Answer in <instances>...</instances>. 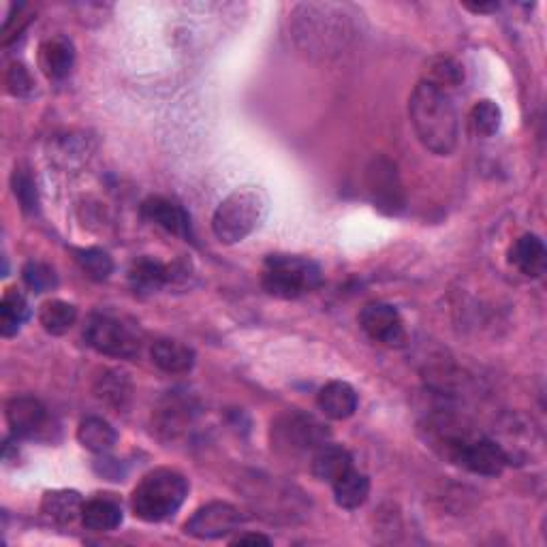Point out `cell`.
I'll return each instance as SVG.
<instances>
[{"label":"cell","mask_w":547,"mask_h":547,"mask_svg":"<svg viewBox=\"0 0 547 547\" xmlns=\"http://www.w3.org/2000/svg\"><path fill=\"white\" fill-rule=\"evenodd\" d=\"M317 404L325 417H330L334 421H342V419H349L355 415L359 396H357L353 385H349L345 381H330L321 387V392L317 396Z\"/></svg>","instance_id":"cell-14"},{"label":"cell","mask_w":547,"mask_h":547,"mask_svg":"<svg viewBox=\"0 0 547 547\" xmlns=\"http://www.w3.org/2000/svg\"><path fill=\"white\" fill-rule=\"evenodd\" d=\"M159 430H165L167 434L176 436L184 430L186 419H189V404L182 398H169L163 409H159Z\"/></svg>","instance_id":"cell-31"},{"label":"cell","mask_w":547,"mask_h":547,"mask_svg":"<svg viewBox=\"0 0 547 547\" xmlns=\"http://www.w3.org/2000/svg\"><path fill=\"white\" fill-rule=\"evenodd\" d=\"M77 441H80L88 451L103 456V453H109L114 449L118 434L105 419L86 417L80 424V428H77Z\"/></svg>","instance_id":"cell-24"},{"label":"cell","mask_w":547,"mask_h":547,"mask_svg":"<svg viewBox=\"0 0 547 547\" xmlns=\"http://www.w3.org/2000/svg\"><path fill=\"white\" fill-rule=\"evenodd\" d=\"M330 439V432L319 419L300 411L280 415L272 424V447L283 456H302L317 451Z\"/></svg>","instance_id":"cell-6"},{"label":"cell","mask_w":547,"mask_h":547,"mask_svg":"<svg viewBox=\"0 0 547 547\" xmlns=\"http://www.w3.org/2000/svg\"><path fill=\"white\" fill-rule=\"evenodd\" d=\"M189 496V481L171 468H156L137 483L131 496L135 518L144 522H163L171 518Z\"/></svg>","instance_id":"cell-4"},{"label":"cell","mask_w":547,"mask_h":547,"mask_svg":"<svg viewBox=\"0 0 547 547\" xmlns=\"http://www.w3.org/2000/svg\"><path fill=\"white\" fill-rule=\"evenodd\" d=\"M498 3H479V5H468L464 3V9L473 11V13H492V11H498Z\"/></svg>","instance_id":"cell-35"},{"label":"cell","mask_w":547,"mask_h":547,"mask_svg":"<svg viewBox=\"0 0 547 547\" xmlns=\"http://www.w3.org/2000/svg\"><path fill=\"white\" fill-rule=\"evenodd\" d=\"M351 468H353L351 453L340 445L325 443L315 451V456H312V475L321 481L334 483L338 477L351 471Z\"/></svg>","instance_id":"cell-20"},{"label":"cell","mask_w":547,"mask_h":547,"mask_svg":"<svg viewBox=\"0 0 547 547\" xmlns=\"http://www.w3.org/2000/svg\"><path fill=\"white\" fill-rule=\"evenodd\" d=\"M84 336L92 349L107 357L133 359L142 351V336L135 327L109 315H92Z\"/></svg>","instance_id":"cell-7"},{"label":"cell","mask_w":547,"mask_h":547,"mask_svg":"<svg viewBox=\"0 0 547 547\" xmlns=\"http://www.w3.org/2000/svg\"><path fill=\"white\" fill-rule=\"evenodd\" d=\"M82 522L88 530H97V533L116 530L122 524V507L118 500L109 496L92 498L88 503H84Z\"/></svg>","instance_id":"cell-21"},{"label":"cell","mask_w":547,"mask_h":547,"mask_svg":"<svg viewBox=\"0 0 547 547\" xmlns=\"http://www.w3.org/2000/svg\"><path fill=\"white\" fill-rule=\"evenodd\" d=\"M244 515L238 507L229 503H208L201 509H197L191 520L184 524V533L189 537L210 541V539H223L242 526Z\"/></svg>","instance_id":"cell-8"},{"label":"cell","mask_w":547,"mask_h":547,"mask_svg":"<svg viewBox=\"0 0 547 547\" xmlns=\"http://www.w3.org/2000/svg\"><path fill=\"white\" fill-rule=\"evenodd\" d=\"M334 498L338 507L342 509H359L362 507L368 496H370V479L364 475L355 471V468H351V471H347L342 477H338L334 483Z\"/></svg>","instance_id":"cell-22"},{"label":"cell","mask_w":547,"mask_h":547,"mask_svg":"<svg viewBox=\"0 0 547 547\" xmlns=\"http://www.w3.org/2000/svg\"><path fill=\"white\" fill-rule=\"evenodd\" d=\"M30 317V306L24 293L18 289H7L0 300V332L5 338L18 334L20 325Z\"/></svg>","instance_id":"cell-25"},{"label":"cell","mask_w":547,"mask_h":547,"mask_svg":"<svg viewBox=\"0 0 547 547\" xmlns=\"http://www.w3.org/2000/svg\"><path fill=\"white\" fill-rule=\"evenodd\" d=\"M171 280V270L161 261L154 259H139L133 263V268L129 272V283L135 293L146 295L159 291L163 285H167Z\"/></svg>","instance_id":"cell-23"},{"label":"cell","mask_w":547,"mask_h":547,"mask_svg":"<svg viewBox=\"0 0 547 547\" xmlns=\"http://www.w3.org/2000/svg\"><path fill=\"white\" fill-rule=\"evenodd\" d=\"M142 212L148 221L156 223L169 233H174V236L191 238V218L178 206V203L169 201L165 197H150L144 201Z\"/></svg>","instance_id":"cell-13"},{"label":"cell","mask_w":547,"mask_h":547,"mask_svg":"<svg viewBox=\"0 0 547 547\" xmlns=\"http://www.w3.org/2000/svg\"><path fill=\"white\" fill-rule=\"evenodd\" d=\"M75 259L80 263V268L92 278V280H107L109 274L114 272V261L105 250L101 248H82L75 250Z\"/></svg>","instance_id":"cell-29"},{"label":"cell","mask_w":547,"mask_h":547,"mask_svg":"<svg viewBox=\"0 0 547 547\" xmlns=\"http://www.w3.org/2000/svg\"><path fill=\"white\" fill-rule=\"evenodd\" d=\"M453 464H460L466 468V471L483 475V477H498L503 475V471L507 468L509 456L498 443L486 439V436L473 434L471 439L460 447Z\"/></svg>","instance_id":"cell-10"},{"label":"cell","mask_w":547,"mask_h":547,"mask_svg":"<svg viewBox=\"0 0 547 547\" xmlns=\"http://www.w3.org/2000/svg\"><path fill=\"white\" fill-rule=\"evenodd\" d=\"M95 396L103 404L112 406V409L124 411L133 400V383L129 379V374L116 368L103 370L95 381Z\"/></svg>","instance_id":"cell-18"},{"label":"cell","mask_w":547,"mask_h":547,"mask_svg":"<svg viewBox=\"0 0 547 547\" xmlns=\"http://www.w3.org/2000/svg\"><path fill=\"white\" fill-rule=\"evenodd\" d=\"M409 116L413 131L426 150L439 156L456 150L460 120L445 90L421 80L409 99Z\"/></svg>","instance_id":"cell-2"},{"label":"cell","mask_w":547,"mask_h":547,"mask_svg":"<svg viewBox=\"0 0 547 547\" xmlns=\"http://www.w3.org/2000/svg\"><path fill=\"white\" fill-rule=\"evenodd\" d=\"M39 65L50 80H65L75 65V48L67 37H52L41 43Z\"/></svg>","instance_id":"cell-16"},{"label":"cell","mask_w":547,"mask_h":547,"mask_svg":"<svg viewBox=\"0 0 547 547\" xmlns=\"http://www.w3.org/2000/svg\"><path fill=\"white\" fill-rule=\"evenodd\" d=\"M22 278L33 293H48L58 285V276L52 265L41 261H28L22 270Z\"/></svg>","instance_id":"cell-30"},{"label":"cell","mask_w":547,"mask_h":547,"mask_svg":"<svg viewBox=\"0 0 547 547\" xmlns=\"http://www.w3.org/2000/svg\"><path fill=\"white\" fill-rule=\"evenodd\" d=\"M509 261L528 278L543 276L547 265V250L543 240L535 236V233H524L522 238L513 242L509 250Z\"/></svg>","instance_id":"cell-15"},{"label":"cell","mask_w":547,"mask_h":547,"mask_svg":"<svg viewBox=\"0 0 547 547\" xmlns=\"http://www.w3.org/2000/svg\"><path fill=\"white\" fill-rule=\"evenodd\" d=\"M471 124L477 135L494 137L500 131V124H503V109L490 99L477 101L471 112Z\"/></svg>","instance_id":"cell-27"},{"label":"cell","mask_w":547,"mask_h":547,"mask_svg":"<svg viewBox=\"0 0 547 547\" xmlns=\"http://www.w3.org/2000/svg\"><path fill=\"white\" fill-rule=\"evenodd\" d=\"M39 321L43 330L52 336L67 334L77 321V308L69 302L62 300H50L45 302L39 310Z\"/></svg>","instance_id":"cell-26"},{"label":"cell","mask_w":547,"mask_h":547,"mask_svg":"<svg viewBox=\"0 0 547 547\" xmlns=\"http://www.w3.org/2000/svg\"><path fill=\"white\" fill-rule=\"evenodd\" d=\"M150 357L154 366L167 374H182L195 366V351L184 342L171 338L156 340L150 349Z\"/></svg>","instance_id":"cell-17"},{"label":"cell","mask_w":547,"mask_h":547,"mask_svg":"<svg viewBox=\"0 0 547 547\" xmlns=\"http://www.w3.org/2000/svg\"><path fill=\"white\" fill-rule=\"evenodd\" d=\"M48 411L41 400L33 396H15L7 402V424L20 439H30L43 430Z\"/></svg>","instance_id":"cell-11"},{"label":"cell","mask_w":547,"mask_h":547,"mask_svg":"<svg viewBox=\"0 0 547 547\" xmlns=\"http://www.w3.org/2000/svg\"><path fill=\"white\" fill-rule=\"evenodd\" d=\"M11 182H13V195L18 197L22 210L28 214L37 212L39 197H37V184H35L33 176H30L24 169H15Z\"/></svg>","instance_id":"cell-32"},{"label":"cell","mask_w":547,"mask_h":547,"mask_svg":"<svg viewBox=\"0 0 547 547\" xmlns=\"http://www.w3.org/2000/svg\"><path fill=\"white\" fill-rule=\"evenodd\" d=\"M35 88V80L30 71L20 65V62H15V65L9 67L7 71V90L11 92L13 97H28L30 92Z\"/></svg>","instance_id":"cell-33"},{"label":"cell","mask_w":547,"mask_h":547,"mask_svg":"<svg viewBox=\"0 0 547 547\" xmlns=\"http://www.w3.org/2000/svg\"><path fill=\"white\" fill-rule=\"evenodd\" d=\"M368 186L370 193L377 201L379 208H387L389 212H394L400 208V184L396 176V167L389 163L387 159L374 161L368 169Z\"/></svg>","instance_id":"cell-12"},{"label":"cell","mask_w":547,"mask_h":547,"mask_svg":"<svg viewBox=\"0 0 547 547\" xmlns=\"http://www.w3.org/2000/svg\"><path fill=\"white\" fill-rule=\"evenodd\" d=\"M359 327L364 334L385 347H402L406 342L404 321L396 306L385 302H370L359 312Z\"/></svg>","instance_id":"cell-9"},{"label":"cell","mask_w":547,"mask_h":547,"mask_svg":"<svg viewBox=\"0 0 547 547\" xmlns=\"http://www.w3.org/2000/svg\"><path fill=\"white\" fill-rule=\"evenodd\" d=\"M323 272L315 261L306 257L272 255L263 268V289L280 300H298L319 289Z\"/></svg>","instance_id":"cell-5"},{"label":"cell","mask_w":547,"mask_h":547,"mask_svg":"<svg viewBox=\"0 0 547 547\" xmlns=\"http://www.w3.org/2000/svg\"><path fill=\"white\" fill-rule=\"evenodd\" d=\"M268 195L259 186H242L229 193L212 216V231L218 242L238 244L261 227L268 216Z\"/></svg>","instance_id":"cell-3"},{"label":"cell","mask_w":547,"mask_h":547,"mask_svg":"<svg viewBox=\"0 0 547 547\" xmlns=\"http://www.w3.org/2000/svg\"><path fill=\"white\" fill-rule=\"evenodd\" d=\"M84 500L75 490H52L45 492L41 500V511L54 524L67 526L73 524L77 518H82Z\"/></svg>","instance_id":"cell-19"},{"label":"cell","mask_w":547,"mask_h":547,"mask_svg":"<svg viewBox=\"0 0 547 547\" xmlns=\"http://www.w3.org/2000/svg\"><path fill=\"white\" fill-rule=\"evenodd\" d=\"M462 80H464V71H462V67L458 65L456 60L441 56V58H434L428 65L426 82L439 86L445 92H447V88L460 86Z\"/></svg>","instance_id":"cell-28"},{"label":"cell","mask_w":547,"mask_h":547,"mask_svg":"<svg viewBox=\"0 0 547 547\" xmlns=\"http://www.w3.org/2000/svg\"><path fill=\"white\" fill-rule=\"evenodd\" d=\"M233 545H272V539L265 537V535H259V533H244V535H238L236 539L231 541Z\"/></svg>","instance_id":"cell-34"},{"label":"cell","mask_w":547,"mask_h":547,"mask_svg":"<svg viewBox=\"0 0 547 547\" xmlns=\"http://www.w3.org/2000/svg\"><path fill=\"white\" fill-rule=\"evenodd\" d=\"M355 18L357 13L349 5H298L291 15V33L306 54L330 58L345 50L355 37Z\"/></svg>","instance_id":"cell-1"}]
</instances>
